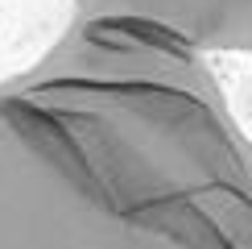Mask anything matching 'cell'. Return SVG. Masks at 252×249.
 Returning a JSON list of instances; mask_svg holds the SVG:
<instances>
[{
  "label": "cell",
  "instance_id": "2",
  "mask_svg": "<svg viewBox=\"0 0 252 249\" xmlns=\"http://www.w3.org/2000/svg\"><path fill=\"white\" fill-rule=\"evenodd\" d=\"M75 21L136 25L194 50L252 54V0H70Z\"/></svg>",
  "mask_w": 252,
  "mask_h": 249
},
{
  "label": "cell",
  "instance_id": "1",
  "mask_svg": "<svg viewBox=\"0 0 252 249\" xmlns=\"http://www.w3.org/2000/svg\"><path fill=\"white\" fill-rule=\"evenodd\" d=\"M0 249H252V133L211 58L70 17L0 79Z\"/></svg>",
  "mask_w": 252,
  "mask_h": 249
}]
</instances>
